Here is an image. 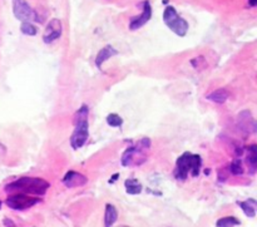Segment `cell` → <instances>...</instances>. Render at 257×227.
I'll list each match as a JSON object with an SVG mask.
<instances>
[{"label": "cell", "instance_id": "7a4b0ae2", "mask_svg": "<svg viewBox=\"0 0 257 227\" xmlns=\"http://www.w3.org/2000/svg\"><path fill=\"white\" fill-rule=\"evenodd\" d=\"M88 116H89V108L87 104H83L79 109L75 112L74 118V131L70 136V146L74 151L79 150L87 142L89 137V123H88Z\"/></svg>", "mask_w": 257, "mask_h": 227}, {"label": "cell", "instance_id": "ffe728a7", "mask_svg": "<svg viewBox=\"0 0 257 227\" xmlns=\"http://www.w3.org/2000/svg\"><path fill=\"white\" fill-rule=\"evenodd\" d=\"M107 123L110 127H120L123 125V118L119 115H117V113H109L107 116Z\"/></svg>", "mask_w": 257, "mask_h": 227}, {"label": "cell", "instance_id": "484cf974", "mask_svg": "<svg viewBox=\"0 0 257 227\" xmlns=\"http://www.w3.org/2000/svg\"><path fill=\"white\" fill-rule=\"evenodd\" d=\"M0 207H2V201H0Z\"/></svg>", "mask_w": 257, "mask_h": 227}, {"label": "cell", "instance_id": "4fadbf2b", "mask_svg": "<svg viewBox=\"0 0 257 227\" xmlns=\"http://www.w3.org/2000/svg\"><path fill=\"white\" fill-rule=\"evenodd\" d=\"M228 97H230L228 90H226L225 88H220V89L213 90L210 94L206 95V99L211 100L213 103H217V104H223L228 99Z\"/></svg>", "mask_w": 257, "mask_h": 227}, {"label": "cell", "instance_id": "277c9868", "mask_svg": "<svg viewBox=\"0 0 257 227\" xmlns=\"http://www.w3.org/2000/svg\"><path fill=\"white\" fill-rule=\"evenodd\" d=\"M151 147L150 138H142L137 146L127 148L122 155V166L124 167H131V166H141L147 160L146 151Z\"/></svg>", "mask_w": 257, "mask_h": 227}, {"label": "cell", "instance_id": "44dd1931", "mask_svg": "<svg viewBox=\"0 0 257 227\" xmlns=\"http://www.w3.org/2000/svg\"><path fill=\"white\" fill-rule=\"evenodd\" d=\"M230 172L235 176H241L243 173V166L241 160H235L230 165Z\"/></svg>", "mask_w": 257, "mask_h": 227}, {"label": "cell", "instance_id": "2e32d148", "mask_svg": "<svg viewBox=\"0 0 257 227\" xmlns=\"http://www.w3.org/2000/svg\"><path fill=\"white\" fill-rule=\"evenodd\" d=\"M124 188L128 195H140L143 190V186L136 178H128L124 182Z\"/></svg>", "mask_w": 257, "mask_h": 227}, {"label": "cell", "instance_id": "ba28073f", "mask_svg": "<svg viewBox=\"0 0 257 227\" xmlns=\"http://www.w3.org/2000/svg\"><path fill=\"white\" fill-rule=\"evenodd\" d=\"M63 27L62 22L59 19H52L49 23H48L47 28H45V33L43 35V40L47 44H50L54 40L59 39L60 35H62Z\"/></svg>", "mask_w": 257, "mask_h": 227}, {"label": "cell", "instance_id": "7402d4cb", "mask_svg": "<svg viewBox=\"0 0 257 227\" xmlns=\"http://www.w3.org/2000/svg\"><path fill=\"white\" fill-rule=\"evenodd\" d=\"M3 225H4V227H17L14 221L10 220V218H8V217H5L4 220H3Z\"/></svg>", "mask_w": 257, "mask_h": 227}, {"label": "cell", "instance_id": "5bb4252c", "mask_svg": "<svg viewBox=\"0 0 257 227\" xmlns=\"http://www.w3.org/2000/svg\"><path fill=\"white\" fill-rule=\"evenodd\" d=\"M118 218V211L112 203H107L104 210V227H112Z\"/></svg>", "mask_w": 257, "mask_h": 227}, {"label": "cell", "instance_id": "6da1fadb", "mask_svg": "<svg viewBox=\"0 0 257 227\" xmlns=\"http://www.w3.org/2000/svg\"><path fill=\"white\" fill-rule=\"evenodd\" d=\"M50 183L39 177H20L17 181L8 183L4 190L13 193H25L30 196H44L49 190Z\"/></svg>", "mask_w": 257, "mask_h": 227}, {"label": "cell", "instance_id": "52a82bcc", "mask_svg": "<svg viewBox=\"0 0 257 227\" xmlns=\"http://www.w3.org/2000/svg\"><path fill=\"white\" fill-rule=\"evenodd\" d=\"M13 13L14 17L20 22H30L37 20V14L25 0H13Z\"/></svg>", "mask_w": 257, "mask_h": 227}, {"label": "cell", "instance_id": "603a6c76", "mask_svg": "<svg viewBox=\"0 0 257 227\" xmlns=\"http://www.w3.org/2000/svg\"><path fill=\"white\" fill-rule=\"evenodd\" d=\"M118 178H119V173H114V175H113L112 177H110V180H109L110 185H112V183H114V181L118 180Z\"/></svg>", "mask_w": 257, "mask_h": 227}, {"label": "cell", "instance_id": "ac0fdd59", "mask_svg": "<svg viewBox=\"0 0 257 227\" xmlns=\"http://www.w3.org/2000/svg\"><path fill=\"white\" fill-rule=\"evenodd\" d=\"M241 225V221L238 218L233 217V216H227V217H222L217 220L216 227H235Z\"/></svg>", "mask_w": 257, "mask_h": 227}, {"label": "cell", "instance_id": "9a60e30c", "mask_svg": "<svg viewBox=\"0 0 257 227\" xmlns=\"http://www.w3.org/2000/svg\"><path fill=\"white\" fill-rule=\"evenodd\" d=\"M238 206L241 207V210L243 211L247 217L253 218L256 216V208H257V201L255 198H248V200L242 201V202H238Z\"/></svg>", "mask_w": 257, "mask_h": 227}, {"label": "cell", "instance_id": "8fae6325", "mask_svg": "<svg viewBox=\"0 0 257 227\" xmlns=\"http://www.w3.org/2000/svg\"><path fill=\"white\" fill-rule=\"evenodd\" d=\"M62 182L65 187L75 188L87 185L88 178L84 175H82V173L77 172V171H68L64 175V177H63Z\"/></svg>", "mask_w": 257, "mask_h": 227}, {"label": "cell", "instance_id": "7c38bea8", "mask_svg": "<svg viewBox=\"0 0 257 227\" xmlns=\"http://www.w3.org/2000/svg\"><path fill=\"white\" fill-rule=\"evenodd\" d=\"M118 54V50L115 48H113L112 45H105L102 49L98 52L97 57H95V67L98 69H102V64L104 62H107L108 59H110L112 57Z\"/></svg>", "mask_w": 257, "mask_h": 227}, {"label": "cell", "instance_id": "3957f363", "mask_svg": "<svg viewBox=\"0 0 257 227\" xmlns=\"http://www.w3.org/2000/svg\"><path fill=\"white\" fill-rule=\"evenodd\" d=\"M201 167H202V158L200 155H193L191 152H185L176 161L175 178L178 181L187 180L188 175L192 173L193 177L200 175Z\"/></svg>", "mask_w": 257, "mask_h": 227}, {"label": "cell", "instance_id": "5b68a950", "mask_svg": "<svg viewBox=\"0 0 257 227\" xmlns=\"http://www.w3.org/2000/svg\"><path fill=\"white\" fill-rule=\"evenodd\" d=\"M163 22H165V24L167 25L176 35H178V37H185V35L187 34V20H185L182 17H180L177 10L173 7H171V5L166 7L165 12H163Z\"/></svg>", "mask_w": 257, "mask_h": 227}, {"label": "cell", "instance_id": "30bf717a", "mask_svg": "<svg viewBox=\"0 0 257 227\" xmlns=\"http://www.w3.org/2000/svg\"><path fill=\"white\" fill-rule=\"evenodd\" d=\"M237 128L243 133L245 136L253 133L256 130L255 121H253L252 116H251L250 110H242L237 117Z\"/></svg>", "mask_w": 257, "mask_h": 227}, {"label": "cell", "instance_id": "8992f818", "mask_svg": "<svg viewBox=\"0 0 257 227\" xmlns=\"http://www.w3.org/2000/svg\"><path fill=\"white\" fill-rule=\"evenodd\" d=\"M40 201L42 200L38 197H33V196L30 195L17 192L14 193V195L9 196V197L7 198V201H5V203H7L8 207H10L12 210L24 211L33 207V206H35L37 203H39Z\"/></svg>", "mask_w": 257, "mask_h": 227}, {"label": "cell", "instance_id": "cb8c5ba5", "mask_svg": "<svg viewBox=\"0 0 257 227\" xmlns=\"http://www.w3.org/2000/svg\"><path fill=\"white\" fill-rule=\"evenodd\" d=\"M257 5V0H248V7L253 8Z\"/></svg>", "mask_w": 257, "mask_h": 227}, {"label": "cell", "instance_id": "d6986e66", "mask_svg": "<svg viewBox=\"0 0 257 227\" xmlns=\"http://www.w3.org/2000/svg\"><path fill=\"white\" fill-rule=\"evenodd\" d=\"M20 30H22L23 34L30 35V37H33V35L38 33V28L30 22H23L22 25H20Z\"/></svg>", "mask_w": 257, "mask_h": 227}, {"label": "cell", "instance_id": "d4e9b609", "mask_svg": "<svg viewBox=\"0 0 257 227\" xmlns=\"http://www.w3.org/2000/svg\"><path fill=\"white\" fill-rule=\"evenodd\" d=\"M117 227H130V226H124V225H122V226H117Z\"/></svg>", "mask_w": 257, "mask_h": 227}, {"label": "cell", "instance_id": "9c48e42d", "mask_svg": "<svg viewBox=\"0 0 257 227\" xmlns=\"http://www.w3.org/2000/svg\"><path fill=\"white\" fill-rule=\"evenodd\" d=\"M152 18V7H151L150 2H143V12L142 14L138 17L132 18L130 23V29L131 30H137L141 29L143 25L147 24Z\"/></svg>", "mask_w": 257, "mask_h": 227}, {"label": "cell", "instance_id": "e0dca14e", "mask_svg": "<svg viewBox=\"0 0 257 227\" xmlns=\"http://www.w3.org/2000/svg\"><path fill=\"white\" fill-rule=\"evenodd\" d=\"M247 165H248V168H250L251 175H253L257 170V147H256V145H252L248 147Z\"/></svg>", "mask_w": 257, "mask_h": 227}]
</instances>
